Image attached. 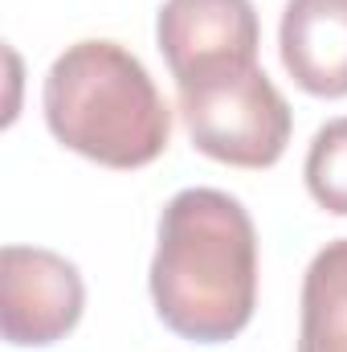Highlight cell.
Returning a JSON list of instances; mask_svg holds the SVG:
<instances>
[{
    "instance_id": "cell-2",
    "label": "cell",
    "mask_w": 347,
    "mask_h": 352,
    "mask_svg": "<svg viewBox=\"0 0 347 352\" xmlns=\"http://www.w3.org/2000/svg\"><path fill=\"white\" fill-rule=\"evenodd\" d=\"M58 144L102 168H143L172 140V111L147 66L119 41H74L53 58L41 90Z\"/></svg>"
},
{
    "instance_id": "cell-4",
    "label": "cell",
    "mask_w": 347,
    "mask_h": 352,
    "mask_svg": "<svg viewBox=\"0 0 347 352\" xmlns=\"http://www.w3.org/2000/svg\"><path fill=\"white\" fill-rule=\"evenodd\" d=\"M86 307L78 266L41 246L0 250V332L16 349H49L66 340Z\"/></svg>"
},
{
    "instance_id": "cell-7",
    "label": "cell",
    "mask_w": 347,
    "mask_h": 352,
    "mask_svg": "<svg viewBox=\"0 0 347 352\" xmlns=\"http://www.w3.org/2000/svg\"><path fill=\"white\" fill-rule=\"evenodd\" d=\"M298 352H347V238L327 242L302 274Z\"/></svg>"
},
{
    "instance_id": "cell-1",
    "label": "cell",
    "mask_w": 347,
    "mask_h": 352,
    "mask_svg": "<svg viewBox=\"0 0 347 352\" xmlns=\"http://www.w3.org/2000/svg\"><path fill=\"white\" fill-rule=\"evenodd\" d=\"M152 303L164 328L192 344L241 336L258 303V230L221 188H184L160 213Z\"/></svg>"
},
{
    "instance_id": "cell-3",
    "label": "cell",
    "mask_w": 347,
    "mask_h": 352,
    "mask_svg": "<svg viewBox=\"0 0 347 352\" xmlns=\"http://www.w3.org/2000/svg\"><path fill=\"white\" fill-rule=\"evenodd\" d=\"M188 140L208 160L270 168L282 160L294 115L258 62H221L176 82Z\"/></svg>"
},
{
    "instance_id": "cell-8",
    "label": "cell",
    "mask_w": 347,
    "mask_h": 352,
    "mask_svg": "<svg viewBox=\"0 0 347 352\" xmlns=\"http://www.w3.org/2000/svg\"><path fill=\"white\" fill-rule=\"evenodd\" d=\"M302 176H307V188L311 197L335 213V217H347V115L323 123L307 148V164H302Z\"/></svg>"
},
{
    "instance_id": "cell-6",
    "label": "cell",
    "mask_w": 347,
    "mask_h": 352,
    "mask_svg": "<svg viewBox=\"0 0 347 352\" xmlns=\"http://www.w3.org/2000/svg\"><path fill=\"white\" fill-rule=\"evenodd\" d=\"M278 50L286 74L315 98L347 94V0H286Z\"/></svg>"
},
{
    "instance_id": "cell-5",
    "label": "cell",
    "mask_w": 347,
    "mask_h": 352,
    "mask_svg": "<svg viewBox=\"0 0 347 352\" xmlns=\"http://www.w3.org/2000/svg\"><path fill=\"white\" fill-rule=\"evenodd\" d=\"M156 41L180 82L221 62H258L261 25L254 0H164Z\"/></svg>"
}]
</instances>
